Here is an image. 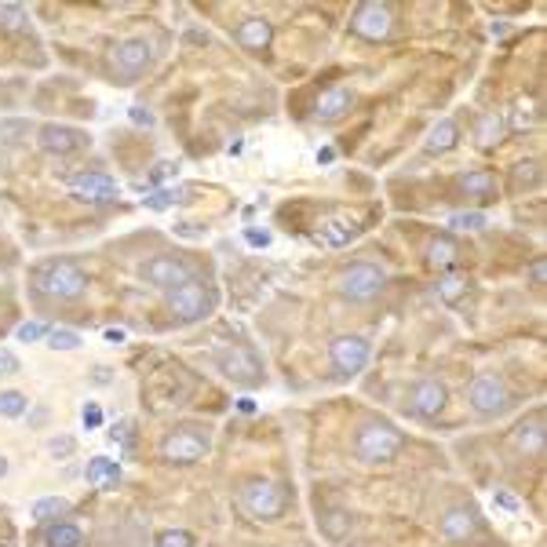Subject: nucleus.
Here are the masks:
<instances>
[{
    "label": "nucleus",
    "mask_w": 547,
    "mask_h": 547,
    "mask_svg": "<svg viewBox=\"0 0 547 547\" xmlns=\"http://www.w3.org/2000/svg\"><path fill=\"white\" fill-rule=\"evenodd\" d=\"M33 289L48 299H77L88 289V274L73 259H48L33 270Z\"/></svg>",
    "instance_id": "1"
},
{
    "label": "nucleus",
    "mask_w": 547,
    "mask_h": 547,
    "mask_svg": "<svg viewBox=\"0 0 547 547\" xmlns=\"http://www.w3.org/2000/svg\"><path fill=\"white\" fill-rule=\"evenodd\" d=\"M238 507L252 522H274L289 511V489L270 478H249L238 489Z\"/></svg>",
    "instance_id": "2"
},
{
    "label": "nucleus",
    "mask_w": 547,
    "mask_h": 547,
    "mask_svg": "<svg viewBox=\"0 0 547 547\" xmlns=\"http://www.w3.org/2000/svg\"><path fill=\"white\" fill-rule=\"evenodd\" d=\"M402 449H405V435L398 431L395 423H383V420H372V423L358 427V435H355V453L365 463H387V460H395Z\"/></svg>",
    "instance_id": "3"
},
{
    "label": "nucleus",
    "mask_w": 547,
    "mask_h": 547,
    "mask_svg": "<svg viewBox=\"0 0 547 547\" xmlns=\"http://www.w3.org/2000/svg\"><path fill=\"white\" fill-rule=\"evenodd\" d=\"M168 310L176 314V322H183V325H193V322L208 318L212 296H208L205 282H201V278H190L186 285L172 289V292H168Z\"/></svg>",
    "instance_id": "4"
},
{
    "label": "nucleus",
    "mask_w": 547,
    "mask_h": 547,
    "mask_svg": "<svg viewBox=\"0 0 547 547\" xmlns=\"http://www.w3.org/2000/svg\"><path fill=\"white\" fill-rule=\"evenodd\" d=\"M339 296L350 299V303H365L372 296H380V289L387 285V274L372 263H355V266H347L339 274Z\"/></svg>",
    "instance_id": "5"
},
{
    "label": "nucleus",
    "mask_w": 547,
    "mask_h": 547,
    "mask_svg": "<svg viewBox=\"0 0 547 547\" xmlns=\"http://www.w3.org/2000/svg\"><path fill=\"white\" fill-rule=\"evenodd\" d=\"M467 405L478 416H500L507 409V383L496 372H478L467 387Z\"/></svg>",
    "instance_id": "6"
},
{
    "label": "nucleus",
    "mask_w": 547,
    "mask_h": 547,
    "mask_svg": "<svg viewBox=\"0 0 547 547\" xmlns=\"http://www.w3.org/2000/svg\"><path fill=\"white\" fill-rule=\"evenodd\" d=\"M390 26H395V19H390V4H383V0H365V4H358V12L350 15V29H355V37H362V41H387Z\"/></svg>",
    "instance_id": "7"
},
{
    "label": "nucleus",
    "mask_w": 547,
    "mask_h": 547,
    "mask_svg": "<svg viewBox=\"0 0 547 547\" xmlns=\"http://www.w3.org/2000/svg\"><path fill=\"white\" fill-rule=\"evenodd\" d=\"M205 453H208V435L201 431V427H179V431H172L161 442V456L168 463H193Z\"/></svg>",
    "instance_id": "8"
},
{
    "label": "nucleus",
    "mask_w": 547,
    "mask_h": 547,
    "mask_svg": "<svg viewBox=\"0 0 547 547\" xmlns=\"http://www.w3.org/2000/svg\"><path fill=\"white\" fill-rule=\"evenodd\" d=\"M146 66H150V45L146 41H121L110 52V73L121 85H132Z\"/></svg>",
    "instance_id": "9"
},
{
    "label": "nucleus",
    "mask_w": 547,
    "mask_h": 547,
    "mask_svg": "<svg viewBox=\"0 0 547 547\" xmlns=\"http://www.w3.org/2000/svg\"><path fill=\"white\" fill-rule=\"evenodd\" d=\"M329 358H332V369L339 376H358L369 362V339L362 336H336L329 343Z\"/></svg>",
    "instance_id": "10"
},
{
    "label": "nucleus",
    "mask_w": 547,
    "mask_h": 547,
    "mask_svg": "<svg viewBox=\"0 0 547 547\" xmlns=\"http://www.w3.org/2000/svg\"><path fill=\"white\" fill-rule=\"evenodd\" d=\"M190 278H193V266H190L183 256H153V259L146 263V282L158 285V289H165V292L186 285Z\"/></svg>",
    "instance_id": "11"
},
{
    "label": "nucleus",
    "mask_w": 547,
    "mask_h": 547,
    "mask_svg": "<svg viewBox=\"0 0 547 547\" xmlns=\"http://www.w3.org/2000/svg\"><path fill=\"white\" fill-rule=\"evenodd\" d=\"M219 365H223V372H226L233 383H241V387H252V383L263 380L259 358L252 355L249 347H241V343H233L230 350H223V355H219Z\"/></svg>",
    "instance_id": "12"
},
{
    "label": "nucleus",
    "mask_w": 547,
    "mask_h": 547,
    "mask_svg": "<svg viewBox=\"0 0 547 547\" xmlns=\"http://www.w3.org/2000/svg\"><path fill=\"white\" fill-rule=\"evenodd\" d=\"M37 143H41L45 153H55V158H69L81 146H88V132L73 128V125H45L37 132Z\"/></svg>",
    "instance_id": "13"
},
{
    "label": "nucleus",
    "mask_w": 547,
    "mask_h": 547,
    "mask_svg": "<svg viewBox=\"0 0 547 547\" xmlns=\"http://www.w3.org/2000/svg\"><path fill=\"white\" fill-rule=\"evenodd\" d=\"M69 190L77 201L85 205H106V201H117V183L106 176V172H81L69 179Z\"/></svg>",
    "instance_id": "14"
},
{
    "label": "nucleus",
    "mask_w": 547,
    "mask_h": 547,
    "mask_svg": "<svg viewBox=\"0 0 547 547\" xmlns=\"http://www.w3.org/2000/svg\"><path fill=\"white\" fill-rule=\"evenodd\" d=\"M445 402H449V390L438 380H420L409 390V412L420 416V420H435L445 409Z\"/></svg>",
    "instance_id": "15"
},
{
    "label": "nucleus",
    "mask_w": 547,
    "mask_h": 547,
    "mask_svg": "<svg viewBox=\"0 0 547 547\" xmlns=\"http://www.w3.org/2000/svg\"><path fill=\"white\" fill-rule=\"evenodd\" d=\"M478 529V518L475 511H467V507H449L445 518H442V536L453 540V543H467Z\"/></svg>",
    "instance_id": "16"
},
{
    "label": "nucleus",
    "mask_w": 547,
    "mask_h": 547,
    "mask_svg": "<svg viewBox=\"0 0 547 547\" xmlns=\"http://www.w3.org/2000/svg\"><path fill=\"white\" fill-rule=\"evenodd\" d=\"M233 37H238V45H241L245 52H266V48H270V37H274V29H270V22H266V19L252 15V19H245L238 29H233Z\"/></svg>",
    "instance_id": "17"
},
{
    "label": "nucleus",
    "mask_w": 547,
    "mask_h": 547,
    "mask_svg": "<svg viewBox=\"0 0 547 547\" xmlns=\"http://www.w3.org/2000/svg\"><path fill=\"white\" fill-rule=\"evenodd\" d=\"M456 186L467 193V198H475V201H493L496 198V176L489 168H475V172H463L456 179Z\"/></svg>",
    "instance_id": "18"
},
{
    "label": "nucleus",
    "mask_w": 547,
    "mask_h": 547,
    "mask_svg": "<svg viewBox=\"0 0 547 547\" xmlns=\"http://www.w3.org/2000/svg\"><path fill=\"white\" fill-rule=\"evenodd\" d=\"M515 445L529 456H536L543 449V412H533L515 427Z\"/></svg>",
    "instance_id": "19"
},
{
    "label": "nucleus",
    "mask_w": 547,
    "mask_h": 547,
    "mask_svg": "<svg viewBox=\"0 0 547 547\" xmlns=\"http://www.w3.org/2000/svg\"><path fill=\"white\" fill-rule=\"evenodd\" d=\"M85 478L99 489H117V482H121V463L110 456H92L85 467Z\"/></svg>",
    "instance_id": "20"
},
{
    "label": "nucleus",
    "mask_w": 547,
    "mask_h": 547,
    "mask_svg": "<svg viewBox=\"0 0 547 547\" xmlns=\"http://www.w3.org/2000/svg\"><path fill=\"white\" fill-rule=\"evenodd\" d=\"M350 106H355V92H350V88H332V92H325L318 99L314 117H318V121H339Z\"/></svg>",
    "instance_id": "21"
},
{
    "label": "nucleus",
    "mask_w": 547,
    "mask_h": 547,
    "mask_svg": "<svg viewBox=\"0 0 547 547\" xmlns=\"http://www.w3.org/2000/svg\"><path fill=\"white\" fill-rule=\"evenodd\" d=\"M456 139H460L456 121H453V117H442V121H438L431 132H427L423 150H427V153H449V150L456 146Z\"/></svg>",
    "instance_id": "22"
},
{
    "label": "nucleus",
    "mask_w": 547,
    "mask_h": 547,
    "mask_svg": "<svg viewBox=\"0 0 547 547\" xmlns=\"http://www.w3.org/2000/svg\"><path fill=\"white\" fill-rule=\"evenodd\" d=\"M358 233V226L355 223H343V219H329V223H322V230H318V241L325 245V249H343L350 238Z\"/></svg>",
    "instance_id": "23"
},
{
    "label": "nucleus",
    "mask_w": 547,
    "mask_h": 547,
    "mask_svg": "<svg viewBox=\"0 0 547 547\" xmlns=\"http://www.w3.org/2000/svg\"><path fill=\"white\" fill-rule=\"evenodd\" d=\"M427 259H431V266H442V270H449L456 259H460V245L449 238V233H438V238L427 245Z\"/></svg>",
    "instance_id": "24"
},
{
    "label": "nucleus",
    "mask_w": 547,
    "mask_h": 547,
    "mask_svg": "<svg viewBox=\"0 0 547 547\" xmlns=\"http://www.w3.org/2000/svg\"><path fill=\"white\" fill-rule=\"evenodd\" d=\"M45 543L48 547H81L85 543V533L77 529L73 522H52L45 529Z\"/></svg>",
    "instance_id": "25"
},
{
    "label": "nucleus",
    "mask_w": 547,
    "mask_h": 547,
    "mask_svg": "<svg viewBox=\"0 0 547 547\" xmlns=\"http://www.w3.org/2000/svg\"><path fill=\"white\" fill-rule=\"evenodd\" d=\"M66 511H69L66 496H41L33 503V522H59Z\"/></svg>",
    "instance_id": "26"
},
{
    "label": "nucleus",
    "mask_w": 547,
    "mask_h": 547,
    "mask_svg": "<svg viewBox=\"0 0 547 547\" xmlns=\"http://www.w3.org/2000/svg\"><path fill=\"white\" fill-rule=\"evenodd\" d=\"M467 296V278H460V274H445V278H438V299L456 306L460 299Z\"/></svg>",
    "instance_id": "27"
},
{
    "label": "nucleus",
    "mask_w": 547,
    "mask_h": 547,
    "mask_svg": "<svg viewBox=\"0 0 547 547\" xmlns=\"http://www.w3.org/2000/svg\"><path fill=\"white\" fill-rule=\"evenodd\" d=\"M503 132H507L503 113H486V117H482V125H478V139H482V146L500 143V135H503Z\"/></svg>",
    "instance_id": "28"
},
{
    "label": "nucleus",
    "mask_w": 547,
    "mask_h": 547,
    "mask_svg": "<svg viewBox=\"0 0 547 547\" xmlns=\"http://www.w3.org/2000/svg\"><path fill=\"white\" fill-rule=\"evenodd\" d=\"M26 395L22 390H0V416H8V420H15V416H22L26 412Z\"/></svg>",
    "instance_id": "29"
},
{
    "label": "nucleus",
    "mask_w": 547,
    "mask_h": 547,
    "mask_svg": "<svg viewBox=\"0 0 547 547\" xmlns=\"http://www.w3.org/2000/svg\"><path fill=\"white\" fill-rule=\"evenodd\" d=\"M322 529H325V536L343 540V533L350 529V515H347V511H325V515H322Z\"/></svg>",
    "instance_id": "30"
},
{
    "label": "nucleus",
    "mask_w": 547,
    "mask_h": 547,
    "mask_svg": "<svg viewBox=\"0 0 547 547\" xmlns=\"http://www.w3.org/2000/svg\"><path fill=\"white\" fill-rule=\"evenodd\" d=\"M48 347L52 350H77V347H81V336H77L73 329H48Z\"/></svg>",
    "instance_id": "31"
},
{
    "label": "nucleus",
    "mask_w": 547,
    "mask_h": 547,
    "mask_svg": "<svg viewBox=\"0 0 547 547\" xmlns=\"http://www.w3.org/2000/svg\"><path fill=\"white\" fill-rule=\"evenodd\" d=\"M153 547H193V533H186V529H161L158 540H153Z\"/></svg>",
    "instance_id": "32"
},
{
    "label": "nucleus",
    "mask_w": 547,
    "mask_h": 547,
    "mask_svg": "<svg viewBox=\"0 0 547 547\" xmlns=\"http://www.w3.org/2000/svg\"><path fill=\"white\" fill-rule=\"evenodd\" d=\"M0 26H4V29H22L26 26V8H19V4H0Z\"/></svg>",
    "instance_id": "33"
},
{
    "label": "nucleus",
    "mask_w": 547,
    "mask_h": 547,
    "mask_svg": "<svg viewBox=\"0 0 547 547\" xmlns=\"http://www.w3.org/2000/svg\"><path fill=\"white\" fill-rule=\"evenodd\" d=\"M536 183H540V165L536 161H522L515 168V186L522 190V186H536Z\"/></svg>",
    "instance_id": "34"
},
{
    "label": "nucleus",
    "mask_w": 547,
    "mask_h": 547,
    "mask_svg": "<svg viewBox=\"0 0 547 547\" xmlns=\"http://www.w3.org/2000/svg\"><path fill=\"white\" fill-rule=\"evenodd\" d=\"M489 219L482 216V212H456L453 219H449V226H460V230H482Z\"/></svg>",
    "instance_id": "35"
},
{
    "label": "nucleus",
    "mask_w": 547,
    "mask_h": 547,
    "mask_svg": "<svg viewBox=\"0 0 547 547\" xmlns=\"http://www.w3.org/2000/svg\"><path fill=\"white\" fill-rule=\"evenodd\" d=\"M45 336H48V329H45L41 322H26V325H19V332H15L19 343H37V339H45Z\"/></svg>",
    "instance_id": "36"
},
{
    "label": "nucleus",
    "mask_w": 547,
    "mask_h": 547,
    "mask_svg": "<svg viewBox=\"0 0 547 547\" xmlns=\"http://www.w3.org/2000/svg\"><path fill=\"white\" fill-rule=\"evenodd\" d=\"M533 125V110L529 106H515V117H511V128L515 132H526Z\"/></svg>",
    "instance_id": "37"
},
{
    "label": "nucleus",
    "mask_w": 547,
    "mask_h": 547,
    "mask_svg": "<svg viewBox=\"0 0 547 547\" xmlns=\"http://www.w3.org/2000/svg\"><path fill=\"white\" fill-rule=\"evenodd\" d=\"M81 420H85V427H88V431H95V427L102 423V409H99L95 402H88V405L81 409Z\"/></svg>",
    "instance_id": "38"
},
{
    "label": "nucleus",
    "mask_w": 547,
    "mask_h": 547,
    "mask_svg": "<svg viewBox=\"0 0 547 547\" xmlns=\"http://www.w3.org/2000/svg\"><path fill=\"white\" fill-rule=\"evenodd\" d=\"M176 198H172V193L168 190H158V193H150V198H146V208H153V212H161V208H168Z\"/></svg>",
    "instance_id": "39"
},
{
    "label": "nucleus",
    "mask_w": 547,
    "mask_h": 547,
    "mask_svg": "<svg viewBox=\"0 0 547 547\" xmlns=\"http://www.w3.org/2000/svg\"><path fill=\"white\" fill-rule=\"evenodd\" d=\"M48 449H52L55 456H69V453H73V438H52Z\"/></svg>",
    "instance_id": "40"
},
{
    "label": "nucleus",
    "mask_w": 547,
    "mask_h": 547,
    "mask_svg": "<svg viewBox=\"0 0 547 547\" xmlns=\"http://www.w3.org/2000/svg\"><path fill=\"white\" fill-rule=\"evenodd\" d=\"M110 438H113V442L121 438V442H128V445H132V423H117L113 431H110Z\"/></svg>",
    "instance_id": "41"
},
{
    "label": "nucleus",
    "mask_w": 547,
    "mask_h": 547,
    "mask_svg": "<svg viewBox=\"0 0 547 547\" xmlns=\"http://www.w3.org/2000/svg\"><path fill=\"white\" fill-rule=\"evenodd\" d=\"M529 278H533V285H543V278H547V263H543V259H536V263L529 266Z\"/></svg>",
    "instance_id": "42"
},
{
    "label": "nucleus",
    "mask_w": 547,
    "mask_h": 547,
    "mask_svg": "<svg viewBox=\"0 0 547 547\" xmlns=\"http://www.w3.org/2000/svg\"><path fill=\"white\" fill-rule=\"evenodd\" d=\"M245 238H249V245H256V249H266V245H270V233H259V230H249Z\"/></svg>",
    "instance_id": "43"
},
{
    "label": "nucleus",
    "mask_w": 547,
    "mask_h": 547,
    "mask_svg": "<svg viewBox=\"0 0 547 547\" xmlns=\"http://www.w3.org/2000/svg\"><path fill=\"white\" fill-rule=\"evenodd\" d=\"M132 121H135V125H153V113L143 110V106H132Z\"/></svg>",
    "instance_id": "44"
},
{
    "label": "nucleus",
    "mask_w": 547,
    "mask_h": 547,
    "mask_svg": "<svg viewBox=\"0 0 547 547\" xmlns=\"http://www.w3.org/2000/svg\"><path fill=\"white\" fill-rule=\"evenodd\" d=\"M496 503L507 507V511H518V500H515V496H507V493H496Z\"/></svg>",
    "instance_id": "45"
},
{
    "label": "nucleus",
    "mask_w": 547,
    "mask_h": 547,
    "mask_svg": "<svg viewBox=\"0 0 547 547\" xmlns=\"http://www.w3.org/2000/svg\"><path fill=\"white\" fill-rule=\"evenodd\" d=\"M15 369H19V362L12 355H0V372H15Z\"/></svg>",
    "instance_id": "46"
},
{
    "label": "nucleus",
    "mask_w": 547,
    "mask_h": 547,
    "mask_svg": "<svg viewBox=\"0 0 547 547\" xmlns=\"http://www.w3.org/2000/svg\"><path fill=\"white\" fill-rule=\"evenodd\" d=\"M172 172H176V165H168V161H165V165H158V172H153V183H161V179H165V176H172Z\"/></svg>",
    "instance_id": "47"
},
{
    "label": "nucleus",
    "mask_w": 547,
    "mask_h": 547,
    "mask_svg": "<svg viewBox=\"0 0 547 547\" xmlns=\"http://www.w3.org/2000/svg\"><path fill=\"white\" fill-rule=\"evenodd\" d=\"M318 161H322V165H329V161H336V150H332V146H325V150H318Z\"/></svg>",
    "instance_id": "48"
},
{
    "label": "nucleus",
    "mask_w": 547,
    "mask_h": 547,
    "mask_svg": "<svg viewBox=\"0 0 547 547\" xmlns=\"http://www.w3.org/2000/svg\"><path fill=\"white\" fill-rule=\"evenodd\" d=\"M106 339L110 343H125V332L121 329H106Z\"/></svg>",
    "instance_id": "49"
},
{
    "label": "nucleus",
    "mask_w": 547,
    "mask_h": 547,
    "mask_svg": "<svg viewBox=\"0 0 547 547\" xmlns=\"http://www.w3.org/2000/svg\"><path fill=\"white\" fill-rule=\"evenodd\" d=\"M241 412H256V402L252 398H241Z\"/></svg>",
    "instance_id": "50"
},
{
    "label": "nucleus",
    "mask_w": 547,
    "mask_h": 547,
    "mask_svg": "<svg viewBox=\"0 0 547 547\" xmlns=\"http://www.w3.org/2000/svg\"><path fill=\"white\" fill-rule=\"evenodd\" d=\"M4 475H8V460H4V456H0V478H4Z\"/></svg>",
    "instance_id": "51"
},
{
    "label": "nucleus",
    "mask_w": 547,
    "mask_h": 547,
    "mask_svg": "<svg viewBox=\"0 0 547 547\" xmlns=\"http://www.w3.org/2000/svg\"><path fill=\"white\" fill-rule=\"evenodd\" d=\"M0 547H4V543H0Z\"/></svg>",
    "instance_id": "52"
}]
</instances>
